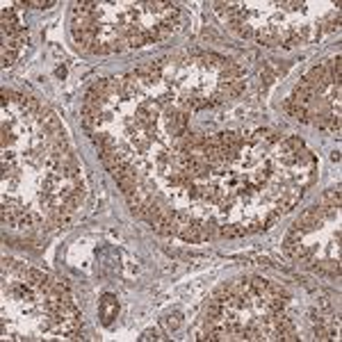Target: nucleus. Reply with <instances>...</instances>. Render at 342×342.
<instances>
[{"mask_svg":"<svg viewBox=\"0 0 342 342\" xmlns=\"http://www.w3.org/2000/svg\"><path fill=\"white\" fill-rule=\"evenodd\" d=\"M285 112L290 114V117H294L299 119V121H303V123H308V107H301V105H296V103H292V100H285Z\"/></svg>","mask_w":342,"mask_h":342,"instance_id":"nucleus-5","label":"nucleus"},{"mask_svg":"<svg viewBox=\"0 0 342 342\" xmlns=\"http://www.w3.org/2000/svg\"><path fill=\"white\" fill-rule=\"evenodd\" d=\"M57 75H59V78H64V75H66V69H64V66H59V69H57Z\"/></svg>","mask_w":342,"mask_h":342,"instance_id":"nucleus-13","label":"nucleus"},{"mask_svg":"<svg viewBox=\"0 0 342 342\" xmlns=\"http://www.w3.org/2000/svg\"><path fill=\"white\" fill-rule=\"evenodd\" d=\"M25 7H34V9H48V7H55V0H27Z\"/></svg>","mask_w":342,"mask_h":342,"instance_id":"nucleus-10","label":"nucleus"},{"mask_svg":"<svg viewBox=\"0 0 342 342\" xmlns=\"http://www.w3.org/2000/svg\"><path fill=\"white\" fill-rule=\"evenodd\" d=\"M276 7H281L283 12H303V9H306L303 2H278Z\"/></svg>","mask_w":342,"mask_h":342,"instance_id":"nucleus-11","label":"nucleus"},{"mask_svg":"<svg viewBox=\"0 0 342 342\" xmlns=\"http://www.w3.org/2000/svg\"><path fill=\"white\" fill-rule=\"evenodd\" d=\"M226 25H228L230 32L237 34L240 39H253V34H256V30H253L251 23H226Z\"/></svg>","mask_w":342,"mask_h":342,"instance_id":"nucleus-4","label":"nucleus"},{"mask_svg":"<svg viewBox=\"0 0 342 342\" xmlns=\"http://www.w3.org/2000/svg\"><path fill=\"white\" fill-rule=\"evenodd\" d=\"M331 160H333V162H340V151H333V153H331Z\"/></svg>","mask_w":342,"mask_h":342,"instance_id":"nucleus-12","label":"nucleus"},{"mask_svg":"<svg viewBox=\"0 0 342 342\" xmlns=\"http://www.w3.org/2000/svg\"><path fill=\"white\" fill-rule=\"evenodd\" d=\"M317 205H319V208H340V185H336V187H331V190L324 192Z\"/></svg>","mask_w":342,"mask_h":342,"instance_id":"nucleus-3","label":"nucleus"},{"mask_svg":"<svg viewBox=\"0 0 342 342\" xmlns=\"http://www.w3.org/2000/svg\"><path fill=\"white\" fill-rule=\"evenodd\" d=\"M98 310H100V322H103V326H112L114 317L119 315V301H117V296L110 294V292H107V294H103V296H100Z\"/></svg>","mask_w":342,"mask_h":342,"instance_id":"nucleus-1","label":"nucleus"},{"mask_svg":"<svg viewBox=\"0 0 342 342\" xmlns=\"http://www.w3.org/2000/svg\"><path fill=\"white\" fill-rule=\"evenodd\" d=\"M322 25V32H333V30H338L340 27V12H331L329 16H326V21L324 23H319Z\"/></svg>","mask_w":342,"mask_h":342,"instance_id":"nucleus-7","label":"nucleus"},{"mask_svg":"<svg viewBox=\"0 0 342 342\" xmlns=\"http://www.w3.org/2000/svg\"><path fill=\"white\" fill-rule=\"evenodd\" d=\"M16 57H19V50H14V48H2V50H0V64H2V69L12 66L14 62H16Z\"/></svg>","mask_w":342,"mask_h":342,"instance_id":"nucleus-8","label":"nucleus"},{"mask_svg":"<svg viewBox=\"0 0 342 342\" xmlns=\"http://www.w3.org/2000/svg\"><path fill=\"white\" fill-rule=\"evenodd\" d=\"M162 326H165V331H178L183 326V315L180 313H171V315L162 317Z\"/></svg>","mask_w":342,"mask_h":342,"instance_id":"nucleus-6","label":"nucleus"},{"mask_svg":"<svg viewBox=\"0 0 342 342\" xmlns=\"http://www.w3.org/2000/svg\"><path fill=\"white\" fill-rule=\"evenodd\" d=\"M217 75H219V82H233V80L244 78V69L240 64H235V62H230V59H228L226 66L217 73Z\"/></svg>","mask_w":342,"mask_h":342,"instance_id":"nucleus-2","label":"nucleus"},{"mask_svg":"<svg viewBox=\"0 0 342 342\" xmlns=\"http://www.w3.org/2000/svg\"><path fill=\"white\" fill-rule=\"evenodd\" d=\"M139 340L146 342V340H165V336H162V331L160 329H146L142 336H139Z\"/></svg>","mask_w":342,"mask_h":342,"instance_id":"nucleus-9","label":"nucleus"}]
</instances>
